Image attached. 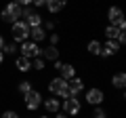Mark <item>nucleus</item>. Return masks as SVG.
Masks as SVG:
<instances>
[{"instance_id":"nucleus-31","label":"nucleus","mask_w":126,"mask_h":118,"mask_svg":"<svg viewBox=\"0 0 126 118\" xmlns=\"http://www.w3.org/2000/svg\"><path fill=\"white\" fill-rule=\"evenodd\" d=\"M4 63V55H2V51H0V65Z\"/></svg>"},{"instance_id":"nucleus-28","label":"nucleus","mask_w":126,"mask_h":118,"mask_svg":"<svg viewBox=\"0 0 126 118\" xmlns=\"http://www.w3.org/2000/svg\"><path fill=\"white\" fill-rule=\"evenodd\" d=\"M13 2H17V4H19V6H23V9L32 4V0H13Z\"/></svg>"},{"instance_id":"nucleus-27","label":"nucleus","mask_w":126,"mask_h":118,"mask_svg":"<svg viewBox=\"0 0 126 118\" xmlns=\"http://www.w3.org/2000/svg\"><path fill=\"white\" fill-rule=\"evenodd\" d=\"M42 27H44V32H53V30H55V21H46V23H42Z\"/></svg>"},{"instance_id":"nucleus-34","label":"nucleus","mask_w":126,"mask_h":118,"mask_svg":"<svg viewBox=\"0 0 126 118\" xmlns=\"http://www.w3.org/2000/svg\"><path fill=\"white\" fill-rule=\"evenodd\" d=\"M90 118H93V116H90Z\"/></svg>"},{"instance_id":"nucleus-9","label":"nucleus","mask_w":126,"mask_h":118,"mask_svg":"<svg viewBox=\"0 0 126 118\" xmlns=\"http://www.w3.org/2000/svg\"><path fill=\"white\" fill-rule=\"evenodd\" d=\"M21 57H27V59H34V57H40V46L36 44V42L32 40H25L21 42Z\"/></svg>"},{"instance_id":"nucleus-14","label":"nucleus","mask_w":126,"mask_h":118,"mask_svg":"<svg viewBox=\"0 0 126 118\" xmlns=\"http://www.w3.org/2000/svg\"><path fill=\"white\" fill-rule=\"evenodd\" d=\"M30 40L32 42H42V40H46V32H44V27L42 25H38V27H30Z\"/></svg>"},{"instance_id":"nucleus-33","label":"nucleus","mask_w":126,"mask_h":118,"mask_svg":"<svg viewBox=\"0 0 126 118\" xmlns=\"http://www.w3.org/2000/svg\"><path fill=\"white\" fill-rule=\"evenodd\" d=\"M40 118H50V116H46V114H44V116H40Z\"/></svg>"},{"instance_id":"nucleus-4","label":"nucleus","mask_w":126,"mask_h":118,"mask_svg":"<svg viewBox=\"0 0 126 118\" xmlns=\"http://www.w3.org/2000/svg\"><path fill=\"white\" fill-rule=\"evenodd\" d=\"M42 93L40 91H36V89H32L30 93H25L23 95V105H25V110L27 112H34V110H38L42 105Z\"/></svg>"},{"instance_id":"nucleus-19","label":"nucleus","mask_w":126,"mask_h":118,"mask_svg":"<svg viewBox=\"0 0 126 118\" xmlns=\"http://www.w3.org/2000/svg\"><path fill=\"white\" fill-rule=\"evenodd\" d=\"M120 34H122V30H118L116 25H107L105 27V38H107V40H118Z\"/></svg>"},{"instance_id":"nucleus-6","label":"nucleus","mask_w":126,"mask_h":118,"mask_svg":"<svg viewBox=\"0 0 126 118\" xmlns=\"http://www.w3.org/2000/svg\"><path fill=\"white\" fill-rule=\"evenodd\" d=\"M61 108H63V112L67 114V116H78V114L82 112V103H80L78 97H67V99H63Z\"/></svg>"},{"instance_id":"nucleus-30","label":"nucleus","mask_w":126,"mask_h":118,"mask_svg":"<svg viewBox=\"0 0 126 118\" xmlns=\"http://www.w3.org/2000/svg\"><path fill=\"white\" fill-rule=\"evenodd\" d=\"M55 118H67V114H65V112H61V110H59V112L55 114Z\"/></svg>"},{"instance_id":"nucleus-17","label":"nucleus","mask_w":126,"mask_h":118,"mask_svg":"<svg viewBox=\"0 0 126 118\" xmlns=\"http://www.w3.org/2000/svg\"><path fill=\"white\" fill-rule=\"evenodd\" d=\"M15 68L19 70V72H30L32 70V59H27V57H21V55H19L17 59H15Z\"/></svg>"},{"instance_id":"nucleus-24","label":"nucleus","mask_w":126,"mask_h":118,"mask_svg":"<svg viewBox=\"0 0 126 118\" xmlns=\"http://www.w3.org/2000/svg\"><path fill=\"white\" fill-rule=\"evenodd\" d=\"M93 118H107V112H105L101 105H94V110H93Z\"/></svg>"},{"instance_id":"nucleus-16","label":"nucleus","mask_w":126,"mask_h":118,"mask_svg":"<svg viewBox=\"0 0 126 118\" xmlns=\"http://www.w3.org/2000/svg\"><path fill=\"white\" fill-rule=\"evenodd\" d=\"M122 17H124V15H122V9H120V6H109V9H107V19H109V25H116V23L120 21Z\"/></svg>"},{"instance_id":"nucleus-21","label":"nucleus","mask_w":126,"mask_h":118,"mask_svg":"<svg viewBox=\"0 0 126 118\" xmlns=\"http://www.w3.org/2000/svg\"><path fill=\"white\" fill-rule=\"evenodd\" d=\"M0 51H2V55H15V53H17V42H13V40L4 42V46H2Z\"/></svg>"},{"instance_id":"nucleus-22","label":"nucleus","mask_w":126,"mask_h":118,"mask_svg":"<svg viewBox=\"0 0 126 118\" xmlns=\"http://www.w3.org/2000/svg\"><path fill=\"white\" fill-rule=\"evenodd\" d=\"M46 68V61L42 57H34L32 59V70H36V72H42V70Z\"/></svg>"},{"instance_id":"nucleus-5","label":"nucleus","mask_w":126,"mask_h":118,"mask_svg":"<svg viewBox=\"0 0 126 118\" xmlns=\"http://www.w3.org/2000/svg\"><path fill=\"white\" fill-rule=\"evenodd\" d=\"M21 17H23V21H25L27 27H38V25H42V15L38 13V11L30 9V6H25V9H23Z\"/></svg>"},{"instance_id":"nucleus-12","label":"nucleus","mask_w":126,"mask_h":118,"mask_svg":"<svg viewBox=\"0 0 126 118\" xmlns=\"http://www.w3.org/2000/svg\"><path fill=\"white\" fill-rule=\"evenodd\" d=\"M42 105L46 108L48 114H57L59 110H61V101H59V97H46V99H42Z\"/></svg>"},{"instance_id":"nucleus-23","label":"nucleus","mask_w":126,"mask_h":118,"mask_svg":"<svg viewBox=\"0 0 126 118\" xmlns=\"http://www.w3.org/2000/svg\"><path fill=\"white\" fill-rule=\"evenodd\" d=\"M17 89H19V93H23V95H25V93L32 91V82H30V80H21Z\"/></svg>"},{"instance_id":"nucleus-2","label":"nucleus","mask_w":126,"mask_h":118,"mask_svg":"<svg viewBox=\"0 0 126 118\" xmlns=\"http://www.w3.org/2000/svg\"><path fill=\"white\" fill-rule=\"evenodd\" d=\"M48 91L53 93V97H61V99L72 97V95H69V91H67V80H63L61 76H55L53 80L48 82Z\"/></svg>"},{"instance_id":"nucleus-20","label":"nucleus","mask_w":126,"mask_h":118,"mask_svg":"<svg viewBox=\"0 0 126 118\" xmlns=\"http://www.w3.org/2000/svg\"><path fill=\"white\" fill-rule=\"evenodd\" d=\"M101 46H103V44H101L99 40H90L88 44H86V51H88L90 55H97V57H99V55H101Z\"/></svg>"},{"instance_id":"nucleus-8","label":"nucleus","mask_w":126,"mask_h":118,"mask_svg":"<svg viewBox=\"0 0 126 118\" xmlns=\"http://www.w3.org/2000/svg\"><path fill=\"white\" fill-rule=\"evenodd\" d=\"M53 63H55V70L59 72V76H61L63 80H69V78L76 76V68H74L72 63H63V61H59V59L53 61Z\"/></svg>"},{"instance_id":"nucleus-26","label":"nucleus","mask_w":126,"mask_h":118,"mask_svg":"<svg viewBox=\"0 0 126 118\" xmlns=\"http://www.w3.org/2000/svg\"><path fill=\"white\" fill-rule=\"evenodd\" d=\"M0 118H21V116H19L15 110H6V112H2V116H0Z\"/></svg>"},{"instance_id":"nucleus-13","label":"nucleus","mask_w":126,"mask_h":118,"mask_svg":"<svg viewBox=\"0 0 126 118\" xmlns=\"http://www.w3.org/2000/svg\"><path fill=\"white\" fill-rule=\"evenodd\" d=\"M40 57L44 59V61H57L59 59V49L53 44H48L46 49H40Z\"/></svg>"},{"instance_id":"nucleus-18","label":"nucleus","mask_w":126,"mask_h":118,"mask_svg":"<svg viewBox=\"0 0 126 118\" xmlns=\"http://www.w3.org/2000/svg\"><path fill=\"white\" fill-rule=\"evenodd\" d=\"M124 84H126V74H124V72H116V74L111 76V86L122 91V89H124Z\"/></svg>"},{"instance_id":"nucleus-32","label":"nucleus","mask_w":126,"mask_h":118,"mask_svg":"<svg viewBox=\"0 0 126 118\" xmlns=\"http://www.w3.org/2000/svg\"><path fill=\"white\" fill-rule=\"evenodd\" d=\"M4 46V38H2V34H0V49Z\"/></svg>"},{"instance_id":"nucleus-11","label":"nucleus","mask_w":126,"mask_h":118,"mask_svg":"<svg viewBox=\"0 0 126 118\" xmlns=\"http://www.w3.org/2000/svg\"><path fill=\"white\" fill-rule=\"evenodd\" d=\"M118 51H120V44H118L116 40H107L103 46H101V55L99 57H113Z\"/></svg>"},{"instance_id":"nucleus-15","label":"nucleus","mask_w":126,"mask_h":118,"mask_svg":"<svg viewBox=\"0 0 126 118\" xmlns=\"http://www.w3.org/2000/svg\"><path fill=\"white\" fill-rule=\"evenodd\" d=\"M65 4H67V0H46V9H48V13H53V15H57L59 11H63L65 9Z\"/></svg>"},{"instance_id":"nucleus-10","label":"nucleus","mask_w":126,"mask_h":118,"mask_svg":"<svg viewBox=\"0 0 126 118\" xmlns=\"http://www.w3.org/2000/svg\"><path fill=\"white\" fill-rule=\"evenodd\" d=\"M67 91H69V95H72V97H78L82 91H84V80L78 78V76L69 78V80H67Z\"/></svg>"},{"instance_id":"nucleus-3","label":"nucleus","mask_w":126,"mask_h":118,"mask_svg":"<svg viewBox=\"0 0 126 118\" xmlns=\"http://www.w3.org/2000/svg\"><path fill=\"white\" fill-rule=\"evenodd\" d=\"M11 36H13V42H25L30 40V27L25 25V21H15L11 25Z\"/></svg>"},{"instance_id":"nucleus-7","label":"nucleus","mask_w":126,"mask_h":118,"mask_svg":"<svg viewBox=\"0 0 126 118\" xmlns=\"http://www.w3.org/2000/svg\"><path fill=\"white\" fill-rule=\"evenodd\" d=\"M84 101L88 105H103V101H105V93L101 91V89H97V86H93V89H88L86 91V95H84Z\"/></svg>"},{"instance_id":"nucleus-1","label":"nucleus","mask_w":126,"mask_h":118,"mask_svg":"<svg viewBox=\"0 0 126 118\" xmlns=\"http://www.w3.org/2000/svg\"><path fill=\"white\" fill-rule=\"evenodd\" d=\"M21 13H23V6H19L17 2H9V4L2 9V13H0V19L4 23H11V25H13L15 21L21 19Z\"/></svg>"},{"instance_id":"nucleus-29","label":"nucleus","mask_w":126,"mask_h":118,"mask_svg":"<svg viewBox=\"0 0 126 118\" xmlns=\"http://www.w3.org/2000/svg\"><path fill=\"white\" fill-rule=\"evenodd\" d=\"M32 4L36 6V9H40V6H44V4H46V0H32Z\"/></svg>"},{"instance_id":"nucleus-25","label":"nucleus","mask_w":126,"mask_h":118,"mask_svg":"<svg viewBox=\"0 0 126 118\" xmlns=\"http://www.w3.org/2000/svg\"><path fill=\"white\" fill-rule=\"evenodd\" d=\"M48 40H50V44H53V46H57L59 40H61V36H59V34H55V32H50V34H48Z\"/></svg>"}]
</instances>
